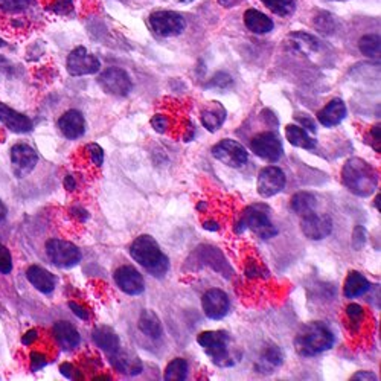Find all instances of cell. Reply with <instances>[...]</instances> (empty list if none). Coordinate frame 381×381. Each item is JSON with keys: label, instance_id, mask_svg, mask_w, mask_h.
I'll return each instance as SVG.
<instances>
[{"label": "cell", "instance_id": "f5cc1de1", "mask_svg": "<svg viewBox=\"0 0 381 381\" xmlns=\"http://www.w3.org/2000/svg\"><path fill=\"white\" fill-rule=\"evenodd\" d=\"M204 229H208V231H218L219 229V224H217L215 222H206V223H204Z\"/></svg>", "mask_w": 381, "mask_h": 381}, {"label": "cell", "instance_id": "9c48e42d", "mask_svg": "<svg viewBox=\"0 0 381 381\" xmlns=\"http://www.w3.org/2000/svg\"><path fill=\"white\" fill-rule=\"evenodd\" d=\"M212 156L222 164L232 168H241L246 165L248 159L244 146L240 142L233 141V139H223V141L215 144L214 148H212Z\"/></svg>", "mask_w": 381, "mask_h": 381}, {"label": "cell", "instance_id": "ba28073f", "mask_svg": "<svg viewBox=\"0 0 381 381\" xmlns=\"http://www.w3.org/2000/svg\"><path fill=\"white\" fill-rule=\"evenodd\" d=\"M102 90L113 97H127L133 90V81L128 73L121 68H108L98 77Z\"/></svg>", "mask_w": 381, "mask_h": 381}, {"label": "cell", "instance_id": "30bf717a", "mask_svg": "<svg viewBox=\"0 0 381 381\" xmlns=\"http://www.w3.org/2000/svg\"><path fill=\"white\" fill-rule=\"evenodd\" d=\"M66 68L72 77H84L93 75L101 69V63L97 57L90 54L86 48L79 46L73 49L68 57V63Z\"/></svg>", "mask_w": 381, "mask_h": 381}, {"label": "cell", "instance_id": "7402d4cb", "mask_svg": "<svg viewBox=\"0 0 381 381\" xmlns=\"http://www.w3.org/2000/svg\"><path fill=\"white\" fill-rule=\"evenodd\" d=\"M92 339L95 342V345H97L99 349L104 351L108 355L115 354L116 351L121 349V340L119 335L115 333L113 328L110 326H97L93 329Z\"/></svg>", "mask_w": 381, "mask_h": 381}, {"label": "cell", "instance_id": "7bdbcfd3", "mask_svg": "<svg viewBox=\"0 0 381 381\" xmlns=\"http://www.w3.org/2000/svg\"><path fill=\"white\" fill-rule=\"evenodd\" d=\"M69 309L72 310L73 314H77V316H78L79 319H83V320L89 319V313H87V310L84 309L83 305H79V304H77V302H72V300H70V302H69Z\"/></svg>", "mask_w": 381, "mask_h": 381}, {"label": "cell", "instance_id": "7c38bea8", "mask_svg": "<svg viewBox=\"0 0 381 381\" xmlns=\"http://www.w3.org/2000/svg\"><path fill=\"white\" fill-rule=\"evenodd\" d=\"M11 165L12 171L17 177H25L29 173H31L34 168L39 164V157H37V153L29 146L28 144H16L11 148Z\"/></svg>", "mask_w": 381, "mask_h": 381}, {"label": "cell", "instance_id": "3957f363", "mask_svg": "<svg viewBox=\"0 0 381 381\" xmlns=\"http://www.w3.org/2000/svg\"><path fill=\"white\" fill-rule=\"evenodd\" d=\"M295 345L302 357H313L333 348L334 334L322 322H311L297 333Z\"/></svg>", "mask_w": 381, "mask_h": 381}, {"label": "cell", "instance_id": "d6986e66", "mask_svg": "<svg viewBox=\"0 0 381 381\" xmlns=\"http://www.w3.org/2000/svg\"><path fill=\"white\" fill-rule=\"evenodd\" d=\"M285 48L293 54L311 55L319 49V40L306 32H293L285 40Z\"/></svg>", "mask_w": 381, "mask_h": 381}, {"label": "cell", "instance_id": "f6af8a7d", "mask_svg": "<svg viewBox=\"0 0 381 381\" xmlns=\"http://www.w3.org/2000/svg\"><path fill=\"white\" fill-rule=\"evenodd\" d=\"M348 316L353 319V320H358V319H362L363 318V309L360 305H357V304H353V305H349L348 306Z\"/></svg>", "mask_w": 381, "mask_h": 381}, {"label": "cell", "instance_id": "ee69618b", "mask_svg": "<svg viewBox=\"0 0 381 381\" xmlns=\"http://www.w3.org/2000/svg\"><path fill=\"white\" fill-rule=\"evenodd\" d=\"M37 339H39V331H37V329H29V331L21 337V343H23L25 346H31Z\"/></svg>", "mask_w": 381, "mask_h": 381}, {"label": "cell", "instance_id": "5b68a950", "mask_svg": "<svg viewBox=\"0 0 381 381\" xmlns=\"http://www.w3.org/2000/svg\"><path fill=\"white\" fill-rule=\"evenodd\" d=\"M270 212H272V209L267 204L256 203L244 211L241 222L258 237L264 240L273 238L277 235V229L273 224L272 218H270Z\"/></svg>", "mask_w": 381, "mask_h": 381}, {"label": "cell", "instance_id": "f546056e", "mask_svg": "<svg viewBox=\"0 0 381 381\" xmlns=\"http://www.w3.org/2000/svg\"><path fill=\"white\" fill-rule=\"evenodd\" d=\"M316 204H318L316 197H314L311 193H297L291 197V202H290L293 212H296V214L300 217L309 215L311 212H314Z\"/></svg>", "mask_w": 381, "mask_h": 381}, {"label": "cell", "instance_id": "e575fe53", "mask_svg": "<svg viewBox=\"0 0 381 381\" xmlns=\"http://www.w3.org/2000/svg\"><path fill=\"white\" fill-rule=\"evenodd\" d=\"M31 0H0V10L8 14H19L28 10Z\"/></svg>", "mask_w": 381, "mask_h": 381}, {"label": "cell", "instance_id": "816d5d0a", "mask_svg": "<svg viewBox=\"0 0 381 381\" xmlns=\"http://www.w3.org/2000/svg\"><path fill=\"white\" fill-rule=\"evenodd\" d=\"M218 3L224 6V8H232V6L240 5L241 0H218Z\"/></svg>", "mask_w": 381, "mask_h": 381}, {"label": "cell", "instance_id": "ffe728a7", "mask_svg": "<svg viewBox=\"0 0 381 381\" xmlns=\"http://www.w3.org/2000/svg\"><path fill=\"white\" fill-rule=\"evenodd\" d=\"M108 357L110 363L118 372L127 373V375H137V373L142 372V362L135 354L128 353V351L119 349Z\"/></svg>", "mask_w": 381, "mask_h": 381}, {"label": "cell", "instance_id": "11a10c76", "mask_svg": "<svg viewBox=\"0 0 381 381\" xmlns=\"http://www.w3.org/2000/svg\"><path fill=\"white\" fill-rule=\"evenodd\" d=\"M179 2H193V0H179Z\"/></svg>", "mask_w": 381, "mask_h": 381}, {"label": "cell", "instance_id": "cb8c5ba5", "mask_svg": "<svg viewBox=\"0 0 381 381\" xmlns=\"http://www.w3.org/2000/svg\"><path fill=\"white\" fill-rule=\"evenodd\" d=\"M28 281L34 285V289L41 291L43 295H50L55 290L57 280L52 273L40 266H31L26 270Z\"/></svg>", "mask_w": 381, "mask_h": 381}, {"label": "cell", "instance_id": "74e56055", "mask_svg": "<svg viewBox=\"0 0 381 381\" xmlns=\"http://www.w3.org/2000/svg\"><path fill=\"white\" fill-rule=\"evenodd\" d=\"M86 150L89 153L92 164L95 166H101L102 162H104V151H102L101 146L98 144H89L86 146Z\"/></svg>", "mask_w": 381, "mask_h": 381}, {"label": "cell", "instance_id": "db71d44e", "mask_svg": "<svg viewBox=\"0 0 381 381\" xmlns=\"http://www.w3.org/2000/svg\"><path fill=\"white\" fill-rule=\"evenodd\" d=\"M373 204H375V208L380 211V194L377 195V199H375V203H373Z\"/></svg>", "mask_w": 381, "mask_h": 381}, {"label": "cell", "instance_id": "d4e9b609", "mask_svg": "<svg viewBox=\"0 0 381 381\" xmlns=\"http://www.w3.org/2000/svg\"><path fill=\"white\" fill-rule=\"evenodd\" d=\"M244 25L253 34H268L273 31V20L258 10H247L244 12Z\"/></svg>", "mask_w": 381, "mask_h": 381}, {"label": "cell", "instance_id": "83f0119b", "mask_svg": "<svg viewBox=\"0 0 381 381\" xmlns=\"http://www.w3.org/2000/svg\"><path fill=\"white\" fill-rule=\"evenodd\" d=\"M224 119H226V110L223 108V106L217 104V102H212L208 108H204L202 112L203 126L206 127V130L212 131V133L223 126Z\"/></svg>", "mask_w": 381, "mask_h": 381}, {"label": "cell", "instance_id": "8d00e7d4", "mask_svg": "<svg viewBox=\"0 0 381 381\" xmlns=\"http://www.w3.org/2000/svg\"><path fill=\"white\" fill-rule=\"evenodd\" d=\"M264 360H266L267 363L273 364V366H281L282 362H284V355L281 353V349L277 346H268L266 349V353H264L262 355Z\"/></svg>", "mask_w": 381, "mask_h": 381}, {"label": "cell", "instance_id": "2e32d148", "mask_svg": "<svg viewBox=\"0 0 381 381\" xmlns=\"http://www.w3.org/2000/svg\"><path fill=\"white\" fill-rule=\"evenodd\" d=\"M115 281H116V284H118V287L130 296L142 295L145 290L142 275L131 266H122L116 270Z\"/></svg>", "mask_w": 381, "mask_h": 381}, {"label": "cell", "instance_id": "d590c367", "mask_svg": "<svg viewBox=\"0 0 381 381\" xmlns=\"http://www.w3.org/2000/svg\"><path fill=\"white\" fill-rule=\"evenodd\" d=\"M12 270V256L8 247L0 244V273L8 275Z\"/></svg>", "mask_w": 381, "mask_h": 381}, {"label": "cell", "instance_id": "8fae6325", "mask_svg": "<svg viewBox=\"0 0 381 381\" xmlns=\"http://www.w3.org/2000/svg\"><path fill=\"white\" fill-rule=\"evenodd\" d=\"M251 148L256 156H260L264 160H268V162H276V160H280L284 153L280 136L272 133V131L256 135L252 139Z\"/></svg>", "mask_w": 381, "mask_h": 381}, {"label": "cell", "instance_id": "5bb4252c", "mask_svg": "<svg viewBox=\"0 0 381 381\" xmlns=\"http://www.w3.org/2000/svg\"><path fill=\"white\" fill-rule=\"evenodd\" d=\"M300 229L306 238L316 241L324 240L333 232V219L329 215H319L316 212H311V214L302 217Z\"/></svg>", "mask_w": 381, "mask_h": 381}, {"label": "cell", "instance_id": "f1b7e54d", "mask_svg": "<svg viewBox=\"0 0 381 381\" xmlns=\"http://www.w3.org/2000/svg\"><path fill=\"white\" fill-rule=\"evenodd\" d=\"M369 290V281L358 272H351L345 281V287H343V295L348 299L358 297L364 295Z\"/></svg>", "mask_w": 381, "mask_h": 381}, {"label": "cell", "instance_id": "9a60e30c", "mask_svg": "<svg viewBox=\"0 0 381 381\" xmlns=\"http://www.w3.org/2000/svg\"><path fill=\"white\" fill-rule=\"evenodd\" d=\"M202 304L204 314L212 320L223 319L229 311V297L219 289H211L204 293Z\"/></svg>", "mask_w": 381, "mask_h": 381}, {"label": "cell", "instance_id": "e0dca14e", "mask_svg": "<svg viewBox=\"0 0 381 381\" xmlns=\"http://www.w3.org/2000/svg\"><path fill=\"white\" fill-rule=\"evenodd\" d=\"M58 128L66 139H78L86 133V119L78 110H68L61 118L58 119Z\"/></svg>", "mask_w": 381, "mask_h": 381}, {"label": "cell", "instance_id": "8992f818", "mask_svg": "<svg viewBox=\"0 0 381 381\" xmlns=\"http://www.w3.org/2000/svg\"><path fill=\"white\" fill-rule=\"evenodd\" d=\"M46 253L49 261L58 268H70L81 261V252L75 244L58 238L48 241Z\"/></svg>", "mask_w": 381, "mask_h": 381}, {"label": "cell", "instance_id": "52a82bcc", "mask_svg": "<svg viewBox=\"0 0 381 381\" xmlns=\"http://www.w3.org/2000/svg\"><path fill=\"white\" fill-rule=\"evenodd\" d=\"M150 26L153 32L164 39L180 35L186 28V20L180 16L179 12L174 11H156L153 12L150 19Z\"/></svg>", "mask_w": 381, "mask_h": 381}, {"label": "cell", "instance_id": "ac0fdd59", "mask_svg": "<svg viewBox=\"0 0 381 381\" xmlns=\"http://www.w3.org/2000/svg\"><path fill=\"white\" fill-rule=\"evenodd\" d=\"M0 122L8 130L14 131V133L20 135L29 133L34 128V124L28 116L16 112V110H12L6 104H2V102H0Z\"/></svg>", "mask_w": 381, "mask_h": 381}, {"label": "cell", "instance_id": "277c9868", "mask_svg": "<svg viewBox=\"0 0 381 381\" xmlns=\"http://www.w3.org/2000/svg\"><path fill=\"white\" fill-rule=\"evenodd\" d=\"M197 342L206 351L212 363H215L217 366L229 368V366L235 363L229 351L231 337L226 331H204L199 335Z\"/></svg>", "mask_w": 381, "mask_h": 381}, {"label": "cell", "instance_id": "836d02e7", "mask_svg": "<svg viewBox=\"0 0 381 381\" xmlns=\"http://www.w3.org/2000/svg\"><path fill=\"white\" fill-rule=\"evenodd\" d=\"M314 26H316V29L320 34L331 35L337 31V26H339V23H337L335 17L331 16L329 12L320 11L318 16L314 17Z\"/></svg>", "mask_w": 381, "mask_h": 381}, {"label": "cell", "instance_id": "603a6c76", "mask_svg": "<svg viewBox=\"0 0 381 381\" xmlns=\"http://www.w3.org/2000/svg\"><path fill=\"white\" fill-rule=\"evenodd\" d=\"M52 331L58 345H60L61 349L64 351L75 349L79 345V342H81V337H79L77 328L73 326L70 322H66V320L57 322Z\"/></svg>", "mask_w": 381, "mask_h": 381}, {"label": "cell", "instance_id": "ab89813d", "mask_svg": "<svg viewBox=\"0 0 381 381\" xmlns=\"http://www.w3.org/2000/svg\"><path fill=\"white\" fill-rule=\"evenodd\" d=\"M49 363L48 357L45 354H41L40 351H34L31 354V368L32 371H40L45 368V366Z\"/></svg>", "mask_w": 381, "mask_h": 381}, {"label": "cell", "instance_id": "484cf974", "mask_svg": "<svg viewBox=\"0 0 381 381\" xmlns=\"http://www.w3.org/2000/svg\"><path fill=\"white\" fill-rule=\"evenodd\" d=\"M137 326L145 335L151 337V339H159V337L164 333L162 322H160L157 314L151 310H144L141 313Z\"/></svg>", "mask_w": 381, "mask_h": 381}, {"label": "cell", "instance_id": "b9f144b4", "mask_svg": "<svg viewBox=\"0 0 381 381\" xmlns=\"http://www.w3.org/2000/svg\"><path fill=\"white\" fill-rule=\"evenodd\" d=\"M151 126L155 127V130L159 131V133H165L168 127V118H165L164 115H156L155 118L151 119Z\"/></svg>", "mask_w": 381, "mask_h": 381}, {"label": "cell", "instance_id": "4316f807", "mask_svg": "<svg viewBox=\"0 0 381 381\" xmlns=\"http://www.w3.org/2000/svg\"><path fill=\"white\" fill-rule=\"evenodd\" d=\"M285 137L289 139V142L293 146H297V148L313 150L316 146V139L310 137L309 131L302 127L295 126V124H290V126L285 127Z\"/></svg>", "mask_w": 381, "mask_h": 381}, {"label": "cell", "instance_id": "60d3db41", "mask_svg": "<svg viewBox=\"0 0 381 381\" xmlns=\"http://www.w3.org/2000/svg\"><path fill=\"white\" fill-rule=\"evenodd\" d=\"M60 371L64 377L68 378H72V380H81L83 375L79 373V371L77 368H73V366L70 363H63L60 366Z\"/></svg>", "mask_w": 381, "mask_h": 381}, {"label": "cell", "instance_id": "d6a6232c", "mask_svg": "<svg viewBox=\"0 0 381 381\" xmlns=\"http://www.w3.org/2000/svg\"><path fill=\"white\" fill-rule=\"evenodd\" d=\"M358 48H360V52L364 57L380 58V35L371 34L362 37L360 41H358Z\"/></svg>", "mask_w": 381, "mask_h": 381}, {"label": "cell", "instance_id": "6da1fadb", "mask_svg": "<svg viewBox=\"0 0 381 381\" xmlns=\"http://www.w3.org/2000/svg\"><path fill=\"white\" fill-rule=\"evenodd\" d=\"M130 255L155 277H164L170 270V260L162 252L157 241L150 235L137 237L130 247Z\"/></svg>", "mask_w": 381, "mask_h": 381}, {"label": "cell", "instance_id": "4fadbf2b", "mask_svg": "<svg viewBox=\"0 0 381 381\" xmlns=\"http://www.w3.org/2000/svg\"><path fill=\"white\" fill-rule=\"evenodd\" d=\"M285 174L277 166H267L258 175V193L264 199L280 194L285 188Z\"/></svg>", "mask_w": 381, "mask_h": 381}, {"label": "cell", "instance_id": "bcb514c9", "mask_svg": "<svg viewBox=\"0 0 381 381\" xmlns=\"http://www.w3.org/2000/svg\"><path fill=\"white\" fill-rule=\"evenodd\" d=\"M371 136H372V141L375 142L373 145H375V148H378V151H380V124H378V126L372 127Z\"/></svg>", "mask_w": 381, "mask_h": 381}, {"label": "cell", "instance_id": "1f68e13d", "mask_svg": "<svg viewBox=\"0 0 381 381\" xmlns=\"http://www.w3.org/2000/svg\"><path fill=\"white\" fill-rule=\"evenodd\" d=\"M261 2L281 17H289L296 11V0H261Z\"/></svg>", "mask_w": 381, "mask_h": 381}, {"label": "cell", "instance_id": "f35d334b", "mask_svg": "<svg viewBox=\"0 0 381 381\" xmlns=\"http://www.w3.org/2000/svg\"><path fill=\"white\" fill-rule=\"evenodd\" d=\"M366 238H368V232L363 226H357L353 232V246L355 251H362L366 244Z\"/></svg>", "mask_w": 381, "mask_h": 381}, {"label": "cell", "instance_id": "7dc6e473", "mask_svg": "<svg viewBox=\"0 0 381 381\" xmlns=\"http://www.w3.org/2000/svg\"><path fill=\"white\" fill-rule=\"evenodd\" d=\"M353 380H371V381H375L377 380V375H373V373L371 372H357L355 375L353 377Z\"/></svg>", "mask_w": 381, "mask_h": 381}, {"label": "cell", "instance_id": "c3c4849f", "mask_svg": "<svg viewBox=\"0 0 381 381\" xmlns=\"http://www.w3.org/2000/svg\"><path fill=\"white\" fill-rule=\"evenodd\" d=\"M299 122L302 124V126H305V128L311 131V133H314V131H316V126H314V122L309 118H299Z\"/></svg>", "mask_w": 381, "mask_h": 381}, {"label": "cell", "instance_id": "681fc988", "mask_svg": "<svg viewBox=\"0 0 381 381\" xmlns=\"http://www.w3.org/2000/svg\"><path fill=\"white\" fill-rule=\"evenodd\" d=\"M64 188L68 190L75 189V179H73V175H66V177H64Z\"/></svg>", "mask_w": 381, "mask_h": 381}, {"label": "cell", "instance_id": "44dd1931", "mask_svg": "<svg viewBox=\"0 0 381 381\" xmlns=\"http://www.w3.org/2000/svg\"><path fill=\"white\" fill-rule=\"evenodd\" d=\"M346 106L340 98H334L318 113V119L324 127H334L345 119Z\"/></svg>", "mask_w": 381, "mask_h": 381}, {"label": "cell", "instance_id": "7a4b0ae2", "mask_svg": "<svg viewBox=\"0 0 381 381\" xmlns=\"http://www.w3.org/2000/svg\"><path fill=\"white\" fill-rule=\"evenodd\" d=\"M342 182L353 194L369 197L378 186V174L366 160L353 157L343 166Z\"/></svg>", "mask_w": 381, "mask_h": 381}, {"label": "cell", "instance_id": "4dcf8cb0", "mask_svg": "<svg viewBox=\"0 0 381 381\" xmlns=\"http://www.w3.org/2000/svg\"><path fill=\"white\" fill-rule=\"evenodd\" d=\"M188 377V362L183 358H175L166 366L165 380L166 381H182Z\"/></svg>", "mask_w": 381, "mask_h": 381}, {"label": "cell", "instance_id": "f907efd6", "mask_svg": "<svg viewBox=\"0 0 381 381\" xmlns=\"http://www.w3.org/2000/svg\"><path fill=\"white\" fill-rule=\"evenodd\" d=\"M66 6H68V8H70V0H60V2H58L55 6H54V10L57 12H61L66 10Z\"/></svg>", "mask_w": 381, "mask_h": 381}]
</instances>
